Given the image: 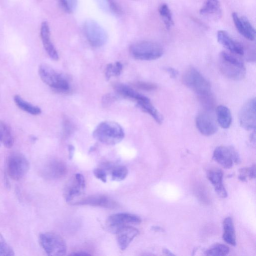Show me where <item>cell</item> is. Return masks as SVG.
<instances>
[{"instance_id":"6da1fadb","label":"cell","mask_w":256,"mask_h":256,"mask_svg":"<svg viewBox=\"0 0 256 256\" xmlns=\"http://www.w3.org/2000/svg\"><path fill=\"white\" fill-rule=\"evenodd\" d=\"M92 134L97 140L108 145H114L120 142L124 136L122 128L118 124L110 121L99 124Z\"/></svg>"},{"instance_id":"7a4b0ae2","label":"cell","mask_w":256,"mask_h":256,"mask_svg":"<svg viewBox=\"0 0 256 256\" xmlns=\"http://www.w3.org/2000/svg\"><path fill=\"white\" fill-rule=\"evenodd\" d=\"M219 67L221 72L227 78L239 80L244 78L246 70L244 64L234 56L222 52L220 55Z\"/></svg>"},{"instance_id":"3957f363","label":"cell","mask_w":256,"mask_h":256,"mask_svg":"<svg viewBox=\"0 0 256 256\" xmlns=\"http://www.w3.org/2000/svg\"><path fill=\"white\" fill-rule=\"evenodd\" d=\"M38 71L41 80L52 88L60 92L70 90V85L66 77L50 66L42 64Z\"/></svg>"},{"instance_id":"277c9868","label":"cell","mask_w":256,"mask_h":256,"mask_svg":"<svg viewBox=\"0 0 256 256\" xmlns=\"http://www.w3.org/2000/svg\"><path fill=\"white\" fill-rule=\"evenodd\" d=\"M182 82L197 94L198 99L212 94L210 82L194 67L184 72Z\"/></svg>"},{"instance_id":"5b68a950","label":"cell","mask_w":256,"mask_h":256,"mask_svg":"<svg viewBox=\"0 0 256 256\" xmlns=\"http://www.w3.org/2000/svg\"><path fill=\"white\" fill-rule=\"evenodd\" d=\"M132 56L142 60H152L159 58L164 54V49L159 44L152 41H141L130 48Z\"/></svg>"},{"instance_id":"8992f818","label":"cell","mask_w":256,"mask_h":256,"mask_svg":"<svg viewBox=\"0 0 256 256\" xmlns=\"http://www.w3.org/2000/svg\"><path fill=\"white\" fill-rule=\"evenodd\" d=\"M39 243L48 256H64L66 252V246L58 234L47 232L42 233L38 238Z\"/></svg>"},{"instance_id":"52a82bcc","label":"cell","mask_w":256,"mask_h":256,"mask_svg":"<svg viewBox=\"0 0 256 256\" xmlns=\"http://www.w3.org/2000/svg\"><path fill=\"white\" fill-rule=\"evenodd\" d=\"M29 168V162L23 154L14 152L8 156L7 170L11 178L16 180L22 179L27 174Z\"/></svg>"},{"instance_id":"ba28073f","label":"cell","mask_w":256,"mask_h":256,"mask_svg":"<svg viewBox=\"0 0 256 256\" xmlns=\"http://www.w3.org/2000/svg\"><path fill=\"white\" fill-rule=\"evenodd\" d=\"M84 30L88 40L93 46L100 47L106 44L108 39L106 32L94 20L86 21Z\"/></svg>"},{"instance_id":"9c48e42d","label":"cell","mask_w":256,"mask_h":256,"mask_svg":"<svg viewBox=\"0 0 256 256\" xmlns=\"http://www.w3.org/2000/svg\"><path fill=\"white\" fill-rule=\"evenodd\" d=\"M256 98L248 100L241 108L238 114L240 125L246 130H254L256 128Z\"/></svg>"},{"instance_id":"30bf717a","label":"cell","mask_w":256,"mask_h":256,"mask_svg":"<svg viewBox=\"0 0 256 256\" xmlns=\"http://www.w3.org/2000/svg\"><path fill=\"white\" fill-rule=\"evenodd\" d=\"M213 158L218 164L226 168H231L233 162L238 163L240 161L238 154L231 146L216 147L214 152Z\"/></svg>"},{"instance_id":"8fae6325","label":"cell","mask_w":256,"mask_h":256,"mask_svg":"<svg viewBox=\"0 0 256 256\" xmlns=\"http://www.w3.org/2000/svg\"><path fill=\"white\" fill-rule=\"evenodd\" d=\"M140 218L134 214L129 213H118L111 215L107 220L108 228L113 232L119 228L130 224H139Z\"/></svg>"},{"instance_id":"7c38bea8","label":"cell","mask_w":256,"mask_h":256,"mask_svg":"<svg viewBox=\"0 0 256 256\" xmlns=\"http://www.w3.org/2000/svg\"><path fill=\"white\" fill-rule=\"evenodd\" d=\"M196 124L198 131L205 136H212L218 130L216 122L208 111L202 112L197 116Z\"/></svg>"},{"instance_id":"4fadbf2b","label":"cell","mask_w":256,"mask_h":256,"mask_svg":"<svg viewBox=\"0 0 256 256\" xmlns=\"http://www.w3.org/2000/svg\"><path fill=\"white\" fill-rule=\"evenodd\" d=\"M85 188V180L82 174H76L67 184L64 191V197L68 202H72L80 196Z\"/></svg>"},{"instance_id":"5bb4252c","label":"cell","mask_w":256,"mask_h":256,"mask_svg":"<svg viewBox=\"0 0 256 256\" xmlns=\"http://www.w3.org/2000/svg\"><path fill=\"white\" fill-rule=\"evenodd\" d=\"M115 233L119 247L122 250H124L138 235L139 231L135 228L126 225L118 228Z\"/></svg>"},{"instance_id":"9a60e30c","label":"cell","mask_w":256,"mask_h":256,"mask_svg":"<svg viewBox=\"0 0 256 256\" xmlns=\"http://www.w3.org/2000/svg\"><path fill=\"white\" fill-rule=\"evenodd\" d=\"M74 204L88 205L100 206L104 208H113L116 206L117 204L108 196L102 195L88 196L78 201L73 202Z\"/></svg>"},{"instance_id":"2e32d148","label":"cell","mask_w":256,"mask_h":256,"mask_svg":"<svg viewBox=\"0 0 256 256\" xmlns=\"http://www.w3.org/2000/svg\"><path fill=\"white\" fill-rule=\"evenodd\" d=\"M232 17L238 32L246 38L250 40H254L256 30L248 18L244 16L240 17L236 12L232 14Z\"/></svg>"},{"instance_id":"e0dca14e","label":"cell","mask_w":256,"mask_h":256,"mask_svg":"<svg viewBox=\"0 0 256 256\" xmlns=\"http://www.w3.org/2000/svg\"><path fill=\"white\" fill-rule=\"evenodd\" d=\"M67 172L66 166L60 160H53L48 162L42 170V174L46 178L56 179L64 176Z\"/></svg>"},{"instance_id":"ac0fdd59","label":"cell","mask_w":256,"mask_h":256,"mask_svg":"<svg viewBox=\"0 0 256 256\" xmlns=\"http://www.w3.org/2000/svg\"><path fill=\"white\" fill-rule=\"evenodd\" d=\"M218 42L230 52L238 55H243L244 50L242 45L232 38L225 30H220L217 32Z\"/></svg>"},{"instance_id":"d6986e66","label":"cell","mask_w":256,"mask_h":256,"mask_svg":"<svg viewBox=\"0 0 256 256\" xmlns=\"http://www.w3.org/2000/svg\"><path fill=\"white\" fill-rule=\"evenodd\" d=\"M40 37L44 47L49 56L54 60L58 59V53L50 38V31L48 24L44 22L40 27Z\"/></svg>"},{"instance_id":"ffe728a7","label":"cell","mask_w":256,"mask_h":256,"mask_svg":"<svg viewBox=\"0 0 256 256\" xmlns=\"http://www.w3.org/2000/svg\"><path fill=\"white\" fill-rule=\"evenodd\" d=\"M207 177L214 186L217 194L222 198H226L228 196L226 191L222 184L223 173L221 170L213 168L207 172Z\"/></svg>"},{"instance_id":"44dd1931","label":"cell","mask_w":256,"mask_h":256,"mask_svg":"<svg viewBox=\"0 0 256 256\" xmlns=\"http://www.w3.org/2000/svg\"><path fill=\"white\" fill-rule=\"evenodd\" d=\"M200 13L211 19H219L222 16V10L218 0H206Z\"/></svg>"},{"instance_id":"7402d4cb","label":"cell","mask_w":256,"mask_h":256,"mask_svg":"<svg viewBox=\"0 0 256 256\" xmlns=\"http://www.w3.org/2000/svg\"><path fill=\"white\" fill-rule=\"evenodd\" d=\"M114 87L118 94L124 97L134 100L136 102L148 98V97L141 94L131 87L124 84H116Z\"/></svg>"},{"instance_id":"603a6c76","label":"cell","mask_w":256,"mask_h":256,"mask_svg":"<svg viewBox=\"0 0 256 256\" xmlns=\"http://www.w3.org/2000/svg\"><path fill=\"white\" fill-rule=\"evenodd\" d=\"M14 144V138L10 126L0 120V145L6 148H11Z\"/></svg>"},{"instance_id":"cb8c5ba5","label":"cell","mask_w":256,"mask_h":256,"mask_svg":"<svg viewBox=\"0 0 256 256\" xmlns=\"http://www.w3.org/2000/svg\"><path fill=\"white\" fill-rule=\"evenodd\" d=\"M224 234L222 238L228 244L235 246L236 238L234 226L231 218H226L223 222Z\"/></svg>"},{"instance_id":"d4e9b609","label":"cell","mask_w":256,"mask_h":256,"mask_svg":"<svg viewBox=\"0 0 256 256\" xmlns=\"http://www.w3.org/2000/svg\"><path fill=\"white\" fill-rule=\"evenodd\" d=\"M218 122L223 128H228L232 124V116L230 109L225 106L220 105L216 108Z\"/></svg>"},{"instance_id":"484cf974","label":"cell","mask_w":256,"mask_h":256,"mask_svg":"<svg viewBox=\"0 0 256 256\" xmlns=\"http://www.w3.org/2000/svg\"><path fill=\"white\" fill-rule=\"evenodd\" d=\"M138 106L144 112L149 114L156 122L160 124L162 122V118L157 110L150 102L148 98L144 100L137 102Z\"/></svg>"},{"instance_id":"4316f807","label":"cell","mask_w":256,"mask_h":256,"mask_svg":"<svg viewBox=\"0 0 256 256\" xmlns=\"http://www.w3.org/2000/svg\"><path fill=\"white\" fill-rule=\"evenodd\" d=\"M14 100L18 107L30 114L34 116L38 115L42 112L41 109L39 107L26 102L20 95H15Z\"/></svg>"},{"instance_id":"83f0119b","label":"cell","mask_w":256,"mask_h":256,"mask_svg":"<svg viewBox=\"0 0 256 256\" xmlns=\"http://www.w3.org/2000/svg\"><path fill=\"white\" fill-rule=\"evenodd\" d=\"M159 13L162 19L167 30H169L174 25L171 11L166 4H162L158 8Z\"/></svg>"},{"instance_id":"f1b7e54d","label":"cell","mask_w":256,"mask_h":256,"mask_svg":"<svg viewBox=\"0 0 256 256\" xmlns=\"http://www.w3.org/2000/svg\"><path fill=\"white\" fill-rule=\"evenodd\" d=\"M230 251L229 248L224 244H217L213 245L206 251V254L210 256H222L226 255Z\"/></svg>"},{"instance_id":"f546056e","label":"cell","mask_w":256,"mask_h":256,"mask_svg":"<svg viewBox=\"0 0 256 256\" xmlns=\"http://www.w3.org/2000/svg\"><path fill=\"white\" fill-rule=\"evenodd\" d=\"M122 70V64L120 62L114 64H108L105 70V76L106 79H110L112 76H119Z\"/></svg>"},{"instance_id":"4dcf8cb0","label":"cell","mask_w":256,"mask_h":256,"mask_svg":"<svg viewBox=\"0 0 256 256\" xmlns=\"http://www.w3.org/2000/svg\"><path fill=\"white\" fill-rule=\"evenodd\" d=\"M128 170L124 166H119L114 167L111 172L112 180L120 181L124 180L127 176Z\"/></svg>"},{"instance_id":"1f68e13d","label":"cell","mask_w":256,"mask_h":256,"mask_svg":"<svg viewBox=\"0 0 256 256\" xmlns=\"http://www.w3.org/2000/svg\"><path fill=\"white\" fill-rule=\"evenodd\" d=\"M62 8L68 12H72L78 5V0H59Z\"/></svg>"},{"instance_id":"d6a6232c","label":"cell","mask_w":256,"mask_h":256,"mask_svg":"<svg viewBox=\"0 0 256 256\" xmlns=\"http://www.w3.org/2000/svg\"><path fill=\"white\" fill-rule=\"evenodd\" d=\"M14 251L12 248L5 242L0 240V256H14Z\"/></svg>"},{"instance_id":"836d02e7","label":"cell","mask_w":256,"mask_h":256,"mask_svg":"<svg viewBox=\"0 0 256 256\" xmlns=\"http://www.w3.org/2000/svg\"><path fill=\"white\" fill-rule=\"evenodd\" d=\"M134 86L140 90L148 92L154 90L157 88L155 84L144 82H138L134 84Z\"/></svg>"},{"instance_id":"e575fe53","label":"cell","mask_w":256,"mask_h":256,"mask_svg":"<svg viewBox=\"0 0 256 256\" xmlns=\"http://www.w3.org/2000/svg\"><path fill=\"white\" fill-rule=\"evenodd\" d=\"M94 176L104 182H106V174L104 170L102 169L97 168L94 170Z\"/></svg>"},{"instance_id":"d590c367","label":"cell","mask_w":256,"mask_h":256,"mask_svg":"<svg viewBox=\"0 0 256 256\" xmlns=\"http://www.w3.org/2000/svg\"><path fill=\"white\" fill-rule=\"evenodd\" d=\"M111 10L117 14L122 13V10L117 4L114 0H106Z\"/></svg>"},{"instance_id":"8d00e7d4","label":"cell","mask_w":256,"mask_h":256,"mask_svg":"<svg viewBox=\"0 0 256 256\" xmlns=\"http://www.w3.org/2000/svg\"><path fill=\"white\" fill-rule=\"evenodd\" d=\"M246 174L250 178L253 179L256 178L255 164H254L250 168H246Z\"/></svg>"},{"instance_id":"74e56055","label":"cell","mask_w":256,"mask_h":256,"mask_svg":"<svg viewBox=\"0 0 256 256\" xmlns=\"http://www.w3.org/2000/svg\"><path fill=\"white\" fill-rule=\"evenodd\" d=\"M64 122V134H69L72 130V124L68 120H66Z\"/></svg>"},{"instance_id":"f35d334b","label":"cell","mask_w":256,"mask_h":256,"mask_svg":"<svg viewBox=\"0 0 256 256\" xmlns=\"http://www.w3.org/2000/svg\"><path fill=\"white\" fill-rule=\"evenodd\" d=\"M166 70L172 78H176L178 74V70L174 68L168 67L166 68Z\"/></svg>"},{"instance_id":"ab89813d","label":"cell","mask_w":256,"mask_h":256,"mask_svg":"<svg viewBox=\"0 0 256 256\" xmlns=\"http://www.w3.org/2000/svg\"><path fill=\"white\" fill-rule=\"evenodd\" d=\"M68 152L69 158L72 159L74 152V148L72 145L70 144L68 146Z\"/></svg>"},{"instance_id":"60d3db41","label":"cell","mask_w":256,"mask_h":256,"mask_svg":"<svg viewBox=\"0 0 256 256\" xmlns=\"http://www.w3.org/2000/svg\"><path fill=\"white\" fill-rule=\"evenodd\" d=\"M162 252L164 254L166 255L174 256V254L172 252H170L168 250L166 249V248L163 249Z\"/></svg>"},{"instance_id":"b9f144b4","label":"cell","mask_w":256,"mask_h":256,"mask_svg":"<svg viewBox=\"0 0 256 256\" xmlns=\"http://www.w3.org/2000/svg\"><path fill=\"white\" fill-rule=\"evenodd\" d=\"M72 255H76V256H86V255H90V254H87L84 252H78L77 253H74L73 254H72Z\"/></svg>"},{"instance_id":"7bdbcfd3","label":"cell","mask_w":256,"mask_h":256,"mask_svg":"<svg viewBox=\"0 0 256 256\" xmlns=\"http://www.w3.org/2000/svg\"><path fill=\"white\" fill-rule=\"evenodd\" d=\"M152 229L155 231H160L162 230V228L158 226L152 227Z\"/></svg>"}]
</instances>
